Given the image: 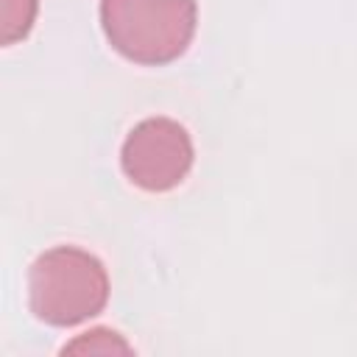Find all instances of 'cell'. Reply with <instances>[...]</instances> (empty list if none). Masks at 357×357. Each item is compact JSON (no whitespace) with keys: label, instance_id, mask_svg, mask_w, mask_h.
I'll use <instances>...</instances> for the list:
<instances>
[{"label":"cell","instance_id":"cell-1","mask_svg":"<svg viewBox=\"0 0 357 357\" xmlns=\"http://www.w3.org/2000/svg\"><path fill=\"white\" fill-rule=\"evenodd\" d=\"M31 312L50 326H75L109 301V276L98 257L75 245L39 254L28 271Z\"/></svg>","mask_w":357,"mask_h":357},{"label":"cell","instance_id":"cell-4","mask_svg":"<svg viewBox=\"0 0 357 357\" xmlns=\"http://www.w3.org/2000/svg\"><path fill=\"white\" fill-rule=\"evenodd\" d=\"M39 0H0V31H3V45H14L22 39L36 17Z\"/></svg>","mask_w":357,"mask_h":357},{"label":"cell","instance_id":"cell-3","mask_svg":"<svg viewBox=\"0 0 357 357\" xmlns=\"http://www.w3.org/2000/svg\"><path fill=\"white\" fill-rule=\"evenodd\" d=\"M120 165L126 176L148 192L173 190L192 167V139L181 123L170 117H148L128 131Z\"/></svg>","mask_w":357,"mask_h":357},{"label":"cell","instance_id":"cell-2","mask_svg":"<svg viewBox=\"0 0 357 357\" xmlns=\"http://www.w3.org/2000/svg\"><path fill=\"white\" fill-rule=\"evenodd\" d=\"M195 0H100L109 45L137 64L178 59L195 33Z\"/></svg>","mask_w":357,"mask_h":357},{"label":"cell","instance_id":"cell-5","mask_svg":"<svg viewBox=\"0 0 357 357\" xmlns=\"http://www.w3.org/2000/svg\"><path fill=\"white\" fill-rule=\"evenodd\" d=\"M67 351L70 354H84V351H89V354H112V351H131V346L112 329H92V332L81 335L78 340L67 343L64 354Z\"/></svg>","mask_w":357,"mask_h":357}]
</instances>
